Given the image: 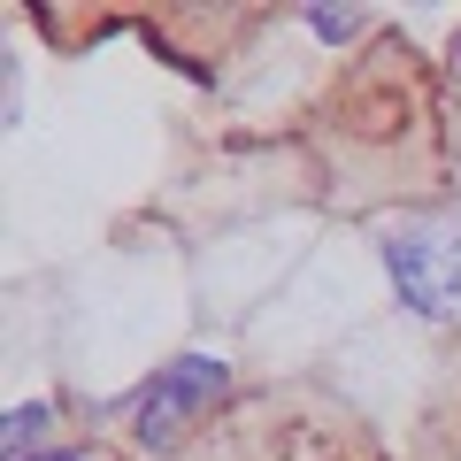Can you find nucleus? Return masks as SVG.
I'll list each match as a JSON object with an SVG mask.
<instances>
[{
    "label": "nucleus",
    "instance_id": "1",
    "mask_svg": "<svg viewBox=\"0 0 461 461\" xmlns=\"http://www.w3.org/2000/svg\"><path fill=\"white\" fill-rule=\"evenodd\" d=\"M223 400V362H208V354H185V362H169V369H154V384L139 393V408H131V438L139 446H169V438H185V430L200 423V415Z\"/></svg>",
    "mask_w": 461,
    "mask_h": 461
},
{
    "label": "nucleus",
    "instance_id": "2",
    "mask_svg": "<svg viewBox=\"0 0 461 461\" xmlns=\"http://www.w3.org/2000/svg\"><path fill=\"white\" fill-rule=\"evenodd\" d=\"M384 269H393V285H400L408 308L461 315V247H454V239H423V230H408V239L384 247Z\"/></svg>",
    "mask_w": 461,
    "mask_h": 461
},
{
    "label": "nucleus",
    "instance_id": "3",
    "mask_svg": "<svg viewBox=\"0 0 461 461\" xmlns=\"http://www.w3.org/2000/svg\"><path fill=\"white\" fill-rule=\"evenodd\" d=\"M39 430H47V408H39V400H32V408H8V430H0V446L23 461V446H32Z\"/></svg>",
    "mask_w": 461,
    "mask_h": 461
},
{
    "label": "nucleus",
    "instance_id": "4",
    "mask_svg": "<svg viewBox=\"0 0 461 461\" xmlns=\"http://www.w3.org/2000/svg\"><path fill=\"white\" fill-rule=\"evenodd\" d=\"M354 23H362V16H330V8H323V16H315V32H323V39H346Z\"/></svg>",
    "mask_w": 461,
    "mask_h": 461
},
{
    "label": "nucleus",
    "instance_id": "5",
    "mask_svg": "<svg viewBox=\"0 0 461 461\" xmlns=\"http://www.w3.org/2000/svg\"><path fill=\"white\" fill-rule=\"evenodd\" d=\"M32 461H85V454H32Z\"/></svg>",
    "mask_w": 461,
    "mask_h": 461
},
{
    "label": "nucleus",
    "instance_id": "6",
    "mask_svg": "<svg viewBox=\"0 0 461 461\" xmlns=\"http://www.w3.org/2000/svg\"><path fill=\"white\" fill-rule=\"evenodd\" d=\"M454 54H461V39H454Z\"/></svg>",
    "mask_w": 461,
    "mask_h": 461
}]
</instances>
